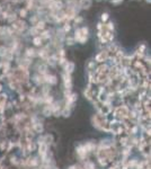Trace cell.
I'll list each match as a JSON object with an SVG mask.
<instances>
[{"mask_svg":"<svg viewBox=\"0 0 151 169\" xmlns=\"http://www.w3.org/2000/svg\"><path fill=\"white\" fill-rule=\"evenodd\" d=\"M79 7H81L82 9H89L91 7V0H80Z\"/></svg>","mask_w":151,"mask_h":169,"instance_id":"cell-2","label":"cell"},{"mask_svg":"<svg viewBox=\"0 0 151 169\" xmlns=\"http://www.w3.org/2000/svg\"><path fill=\"white\" fill-rule=\"evenodd\" d=\"M7 18H8V22H9V23H15V22H16V20H17V15L15 14H9L8 15V16H7Z\"/></svg>","mask_w":151,"mask_h":169,"instance_id":"cell-3","label":"cell"},{"mask_svg":"<svg viewBox=\"0 0 151 169\" xmlns=\"http://www.w3.org/2000/svg\"><path fill=\"white\" fill-rule=\"evenodd\" d=\"M73 20H75V23L79 24V23H81V22H82V17H80V16H77V17H75V18H73Z\"/></svg>","mask_w":151,"mask_h":169,"instance_id":"cell-12","label":"cell"},{"mask_svg":"<svg viewBox=\"0 0 151 169\" xmlns=\"http://www.w3.org/2000/svg\"><path fill=\"white\" fill-rule=\"evenodd\" d=\"M27 13H28V10L26 9V8H23V9L19 10V17H22V18H25L26 16H27Z\"/></svg>","mask_w":151,"mask_h":169,"instance_id":"cell-6","label":"cell"},{"mask_svg":"<svg viewBox=\"0 0 151 169\" xmlns=\"http://www.w3.org/2000/svg\"><path fill=\"white\" fill-rule=\"evenodd\" d=\"M29 33H31V35H33V36H35V35H37L38 33H40V31H38L37 28L35 27V26H33V27L29 29Z\"/></svg>","mask_w":151,"mask_h":169,"instance_id":"cell-8","label":"cell"},{"mask_svg":"<svg viewBox=\"0 0 151 169\" xmlns=\"http://www.w3.org/2000/svg\"><path fill=\"white\" fill-rule=\"evenodd\" d=\"M71 29V26L69 25V24H64V26H63V28H62V31L64 32V33H67V32H69Z\"/></svg>","mask_w":151,"mask_h":169,"instance_id":"cell-10","label":"cell"},{"mask_svg":"<svg viewBox=\"0 0 151 169\" xmlns=\"http://www.w3.org/2000/svg\"><path fill=\"white\" fill-rule=\"evenodd\" d=\"M123 0H112V2H113V4H116V5H117V4H120V2H122Z\"/></svg>","mask_w":151,"mask_h":169,"instance_id":"cell-14","label":"cell"},{"mask_svg":"<svg viewBox=\"0 0 151 169\" xmlns=\"http://www.w3.org/2000/svg\"><path fill=\"white\" fill-rule=\"evenodd\" d=\"M35 27L37 28L38 31H40V29H44V28H45V23H44L43 20H42V22H37Z\"/></svg>","mask_w":151,"mask_h":169,"instance_id":"cell-7","label":"cell"},{"mask_svg":"<svg viewBox=\"0 0 151 169\" xmlns=\"http://www.w3.org/2000/svg\"><path fill=\"white\" fill-rule=\"evenodd\" d=\"M42 42H43V40L40 37V36H36V37H34V40H33L34 45H36V46H40V45H42Z\"/></svg>","mask_w":151,"mask_h":169,"instance_id":"cell-4","label":"cell"},{"mask_svg":"<svg viewBox=\"0 0 151 169\" xmlns=\"http://www.w3.org/2000/svg\"><path fill=\"white\" fill-rule=\"evenodd\" d=\"M62 7H63V4H62V1H59V0H52L49 4V8L53 11H60Z\"/></svg>","mask_w":151,"mask_h":169,"instance_id":"cell-1","label":"cell"},{"mask_svg":"<svg viewBox=\"0 0 151 169\" xmlns=\"http://www.w3.org/2000/svg\"><path fill=\"white\" fill-rule=\"evenodd\" d=\"M75 42V38L73 37H68L67 38V44H69V45H72Z\"/></svg>","mask_w":151,"mask_h":169,"instance_id":"cell-11","label":"cell"},{"mask_svg":"<svg viewBox=\"0 0 151 169\" xmlns=\"http://www.w3.org/2000/svg\"><path fill=\"white\" fill-rule=\"evenodd\" d=\"M108 18H109L108 14H106V13H105V14L102 15V20H103V22H106V20H107Z\"/></svg>","mask_w":151,"mask_h":169,"instance_id":"cell-13","label":"cell"},{"mask_svg":"<svg viewBox=\"0 0 151 169\" xmlns=\"http://www.w3.org/2000/svg\"><path fill=\"white\" fill-rule=\"evenodd\" d=\"M50 34H49V32L47 31H43L42 33H41V35H40V37L42 38V40H47V38H50Z\"/></svg>","mask_w":151,"mask_h":169,"instance_id":"cell-5","label":"cell"},{"mask_svg":"<svg viewBox=\"0 0 151 169\" xmlns=\"http://www.w3.org/2000/svg\"><path fill=\"white\" fill-rule=\"evenodd\" d=\"M104 28H106L108 32H112L114 29V24L113 23H107L106 25H104Z\"/></svg>","mask_w":151,"mask_h":169,"instance_id":"cell-9","label":"cell"}]
</instances>
